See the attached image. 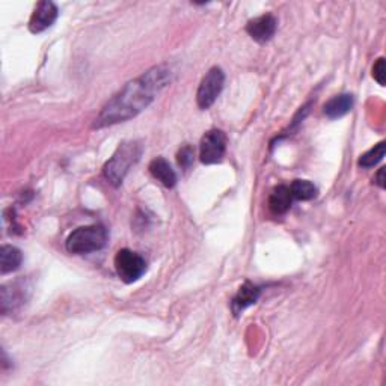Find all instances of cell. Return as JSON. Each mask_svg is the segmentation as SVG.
Here are the masks:
<instances>
[{
	"mask_svg": "<svg viewBox=\"0 0 386 386\" xmlns=\"http://www.w3.org/2000/svg\"><path fill=\"white\" fill-rule=\"evenodd\" d=\"M171 79V68L168 65H157L139 75L138 79L128 82L104 104L100 115L95 118L94 127H110L138 117L169 85Z\"/></svg>",
	"mask_w": 386,
	"mask_h": 386,
	"instance_id": "cell-1",
	"label": "cell"
},
{
	"mask_svg": "<svg viewBox=\"0 0 386 386\" xmlns=\"http://www.w3.org/2000/svg\"><path fill=\"white\" fill-rule=\"evenodd\" d=\"M142 154V145L136 141L123 142L108 162H106L103 173L106 180L113 186L123 183L132 166L139 160Z\"/></svg>",
	"mask_w": 386,
	"mask_h": 386,
	"instance_id": "cell-2",
	"label": "cell"
},
{
	"mask_svg": "<svg viewBox=\"0 0 386 386\" xmlns=\"http://www.w3.org/2000/svg\"><path fill=\"white\" fill-rule=\"evenodd\" d=\"M108 243V230L103 225H88L74 230L65 241V248L70 254L85 255L97 252Z\"/></svg>",
	"mask_w": 386,
	"mask_h": 386,
	"instance_id": "cell-3",
	"label": "cell"
},
{
	"mask_svg": "<svg viewBox=\"0 0 386 386\" xmlns=\"http://www.w3.org/2000/svg\"><path fill=\"white\" fill-rule=\"evenodd\" d=\"M115 270L119 279L125 284H133L147 272V261L138 252L130 249H121L115 255Z\"/></svg>",
	"mask_w": 386,
	"mask_h": 386,
	"instance_id": "cell-4",
	"label": "cell"
},
{
	"mask_svg": "<svg viewBox=\"0 0 386 386\" xmlns=\"http://www.w3.org/2000/svg\"><path fill=\"white\" fill-rule=\"evenodd\" d=\"M225 85V73L221 67L210 68L208 73L204 75L201 85L196 93V104L202 110L210 109L221 95Z\"/></svg>",
	"mask_w": 386,
	"mask_h": 386,
	"instance_id": "cell-5",
	"label": "cell"
},
{
	"mask_svg": "<svg viewBox=\"0 0 386 386\" xmlns=\"http://www.w3.org/2000/svg\"><path fill=\"white\" fill-rule=\"evenodd\" d=\"M226 151V134L222 130H208L200 143V158L204 165L222 162Z\"/></svg>",
	"mask_w": 386,
	"mask_h": 386,
	"instance_id": "cell-6",
	"label": "cell"
},
{
	"mask_svg": "<svg viewBox=\"0 0 386 386\" xmlns=\"http://www.w3.org/2000/svg\"><path fill=\"white\" fill-rule=\"evenodd\" d=\"M58 15H59L58 6L50 2V0H43V2L35 6L32 15H30L29 30L32 34L44 32V30H47L49 27L55 25Z\"/></svg>",
	"mask_w": 386,
	"mask_h": 386,
	"instance_id": "cell-7",
	"label": "cell"
},
{
	"mask_svg": "<svg viewBox=\"0 0 386 386\" xmlns=\"http://www.w3.org/2000/svg\"><path fill=\"white\" fill-rule=\"evenodd\" d=\"M276 29H278V20L272 14L260 15V17L248 21L246 25V32L251 35L254 41L260 44L270 41L276 34Z\"/></svg>",
	"mask_w": 386,
	"mask_h": 386,
	"instance_id": "cell-8",
	"label": "cell"
},
{
	"mask_svg": "<svg viewBox=\"0 0 386 386\" xmlns=\"http://www.w3.org/2000/svg\"><path fill=\"white\" fill-rule=\"evenodd\" d=\"M261 296V289L256 287L255 284L246 281L243 285L240 287L236 296H234L232 302H231V309L232 313L239 315L241 311H245L248 306H251L254 304L258 302Z\"/></svg>",
	"mask_w": 386,
	"mask_h": 386,
	"instance_id": "cell-9",
	"label": "cell"
},
{
	"mask_svg": "<svg viewBox=\"0 0 386 386\" xmlns=\"http://www.w3.org/2000/svg\"><path fill=\"white\" fill-rule=\"evenodd\" d=\"M23 290H25V287L20 282H11L2 287V290H0V308H2L3 314L12 311L25 302V291Z\"/></svg>",
	"mask_w": 386,
	"mask_h": 386,
	"instance_id": "cell-10",
	"label": "cell"
},
{
	"mask_svg": "<svg viewBox=\"0 0 386 386\" xmlns=\"http://www.w3.org/2000/svg\"><path fill=\"white\" fill-rule=\"evenodd\" d=\"M148 169L151 172V176H153L157 181H160L165 187L172 189L177 184V173L172 169L171 163L166 160V158L157 157L154 160H151Z\"/></svg>",
	"mask_w": 386,
	"mask_h": 386,
	"instance_id": "cell-11",
	"label": "cell"
},
{
	"mask_svg": "<svg viewBox=\"0 0 386 386\" xmlns=\"http://www.w3.org/2000/svg\"><path fill=\"white\" fill-rule=\"evenodd\" d=\"M353 103H354V100H353L352 94H339V95H335L334 98H330V100L324 104L323 112H324V115L330 119L343 118L352 110Z\"/></svg>",
	"mask_w": 386,
	"mask_h": 386,
	"instance_id": "cell-12",
	"label": "cell"
},
{
	"mask_svg": "<svg viewBox=\"0 0 386 386\" xmlns=\"http://www.w3.org/2000/svg\"><path fill=\"white\" fill-rule=\"evenodd\" d=\"M291 204L293 195L290 192V187L287 186H278L269 196V208L272 210V213L276 216L285 215L287 211L291 208Z\"/></svg>",
	"mask_w": 386,
	"mask_h": 386,
	"instance_id": "cell-13",
	"label": "cell"
},
{
	"mask_svg": "<svg viewBox=\"0 0 386 386\" xmlns=\"http://www.w3.org/2000/svg\"><path fill=\"white\" fill-rule=\"evenodd\" d=\"M23 261V254L19 248L12 245H3L0 248V272L2 275L15 272Z\"/></svg>",
	"mask_w": 386,
	"mask_h": 386,
	"instance_id": "cell-14",
	"label": "cell"
},
{
	"mask_svg": "<svg viewBox=\"0 0 386 386\" xmlns=\"http://www.w3.org/2000/svg\"><path fill=\"white\" fill-rule=\"evenodd\" d=\"M290 192L293 195V200L311 201L319 193V189L308 180H294L290 186Z\"/></svg>",
	"mask_w": 386,
	"mask_h": 386,
	"instance_id": "cell-15",
	"label": "cell"
},
{
	"mask_svg": "<svg viewBox=\"0 0 386 386\" xmlns=\"http://www.w3.org/2000/svg\"><path fill=\"white\" fill-rule=\"evenodd\" d=\"M383 157H385V142H379L372 149H368L367 153L361 156L358 165L364 169L373 168V166L383 160Z\"/></svg>",
	"mask_w": 386,
	"mask_h": 386,
	"instance_id": "cell-16",
	"label": "cell"
},
{
	"mask_svg": "<svg viewBox=\"0 0 386 386\" xmlns=\"http://www.w3.org/2000/svg\"><path fill=\"white\" fill-rule=\"evenodd\" d=\"M193 160H195V149H193L192 145L186 143V145L181 147L180 151H178L177 162L183 169H189L192 166Z\"/></svg>",
	"mask_w": 386,
	"mask_h": 386,
	"instance_id": "cell-17",
	"label": "cell"
},
{
	"mask_svg": "<svg viewBox=\"0 0 386 386\" xmlns=\"http://www.w3.org/2000/svg\"><path fill=\"white\" fill-rule=\"evenodd\" d=\"M385 75H386V68H385V59L379 58L377 62L373 67V77L379 83V85H385Z\"/></svg>",
	"mask_w": 386,
	"mask_h": 386,
	"instance_id": "cell-18",
	"label": "cell"
},
{
	"mask_svg": "<svg viewBox=\"0 0 386 386\" xmlns=\"http://www.w3.org/2000/svg\"><path fill=\"white\" fill-rule=\"evenodd\" d=\"M376 184L379 187H385V168H381L376 176Z\"/></svg>",
	"mask_w": 386,
	"mask_h": 386,
	"instance_id": "cell-19",
	"label": "cell"
}]
</instances>
